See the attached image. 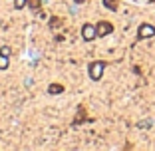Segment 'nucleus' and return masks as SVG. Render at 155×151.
Wrapping results in <instances>:
<instances>
[{
    "mask_svg": "<svg viewBox=\"0 0 155 151\" xmlns=\"http://www.w3.org/2000/svg\"><path fill=\"white\" fill-rule=\"evenodd\" d=\"M104 70H105V62L104 60H96V62H91L90 68H87V74H90V78L94 82H100L101 76H104Z\"/></svg>",
    "mask_w": 155,
    "mask_h": 151,
    "instance_id": "obj_1",
    "label": "nucleus"
},
{
    "mask_svg": "<svg viewBox=\"0 0 155 151\" xmlns=\"http://www.w3.org/2000/svg\"><path fill=\"white\" fill-rule=\"evenodd\" d=\"M153 36H155V26H151L147 22L139 24V28H137V40H147V38H153Z\"/></svg>",
    "mask_w": 155,
    "mask_h": 151,
    "instance_id": "obj_2",
    "label": "nucleus"
},
{
    "mask_svg": "<svg viewBox=\"0 0 155 151\" xmlns=\"http://www.w3.org/2000/svg\"><path fill=\"white\" fill-rule=\"evenodd\" d=\"M82 38L86 42L96 40V38H97V28H96V24H90V22L84 24V26H82Z\"/></svg>",
    "mask_w": 155,
    "mask_h": 151,
    "instance_id": "obj_3",
    "label": "nucleus"
},
{
    "mask_svg": "<svg viewBox=\"0 0 155 151\" xmlns=\"http://www.w3.org/2000/svg\"><path fill=\"white\" fill-rule=\"evenodd\" d=\"M96 28H97V36H100V38L110 36V34L114 32V24L107 22V20H100V22L96 24Z\"/></svg>",
    "mask_w": 155,
    "mask_h": 151,
    "instance_id": "obj_4",
    "label": "nucleus"
},
{
    "mask_svg": "<svg viewBox=\"0 0 155 151\" xmlns=\"http://www.w3.org/2000/svg\"><path fill=\"white\" fill-rule=\"evenodd\" d=\"M84 121H87V113H86V107H84V105H78V111H76V117H74L72 125H82Z\"/></svg>",
    "mask_w": 155,
    "mask_h": 151,
    "instance_id": "obj_5",
    "label": "nucleus"
},
{
    "mask_svg": "<svg viewBox=\"0 0 155 151\" xmlns=\"http://www.w3.org/2000/svg\"><path fill=\"white\" fill-rule=\"evenodd\" d=\"M48 94H52V96L64 94V86H62V84H50V86H48Z\"/></svg>",
    "mask_w": 155,
    "mask_h": 151,
    "instance_id": "obj_6",
    "label": "nucleus"
},
{
    "mask_svg": "<svg viewBox=\"0 0 155 151\" xmlns=\"http://www.w3.org/2000/svg\"><path fill=\"white\" fill-rule=\"evenodd\" d=\"M28 8L32 12H42V0H28Z\"/></svg>",
    "mask_w": 155,
    "mask_h": 151,
    "instance_id": "obj_7",
    "label": "nucleus"
},
{
    "mask_svg": "<svg viewBox=\"0 0 155 151\" xmlns=\"http://www.w3.org/2000/svg\"><path fill=\"white\" fill-rule=\"evenodd\" d=\"M104 6L107 10H111V12H115V10L119 8V2L117 0H104Z\"/></svg>",
    "mask_w": 155,
    "mask_h": 151,
    "instance_id": "obj_8",
    "label": "nucleus"
},
{
    "mask_svg": "<svg viewBox=\"0 0 155 151\" xmlns=\"http://www.w3.org/2000/svg\"><path fill=\"white\" fill-rule=\"evenodd\" d=\"M8 66H10V56L0 52V70H8Z\"/></svg>",
    "mask_w": 155,
    "mask_h": 151,
    "instance_id": "obj_9",
    "label": "nucleus"
},
{
    "mask_svg": "<svg viewBox=\"0 0 155 151\" xmlns=\"http://www.w3.org/2000/svg\"><path fill=\"white\" fill-rule=\"evenodd\" d=\"M60 24H62V20H60V18H56V16H52V18H50V22H48V26H50L52 30H56V28H60Z\"/></svg>",
    "mask_w": 155,
    "mask_h": 151,
    "instance_id": "obj_10",
    "label": "nucleus"
},
{
    "mask_svg": "<svg viewBox=\"0 0 155 151\" xmlns=\"http://www.w3.org/2000/svg\"><path fill=\"white\" fill-rule=\"evenodd\" d=\"M28 6V0H14V8L16 10H22Z\"/></svg>",
    "mask_w": 155,
    "mask_h": 151,
    "instance_id": "obj_11",
    "label": "nucleus"
},
{
    "mask_svg": "<svg viewBox=\"0 0 155 151\" xmlns=\"http://www.w3.org/2000/svg\"><path fill=\"white\" fill-rule=\"evenodd\" d=\"M149 125H151V121H149V119H147V121H139V123H137V127L145 129V127H149Z\"/></svg>",
    "mask_w": 155,
    "mask_h": 151,
    "instance_id": "obj_12",
    "label": "nucleus"
},
{
    "mask_svg": "<svg viewBox=\"0 0 155 151\" xmlns=\"http://www.w3.org/2000/svg\"><path fill=\"white\" fill-rule=\"evenodd\" d=\"M0 52H2V54H6V56H10V54H12V50H10L8 46H4V48H0Z\"/></svg>",
    "mask_w": 155,
    "mask_h": 151,
    "instance_id": "obj_13",
    "label": "nucleus"
},
{
    "mask_svg": "<svg viewBox=\"0 0 155 151\" xmlns=\"http://www.w3.org/2000/svg\"><path fill=\"white\" fill-rule=\"evenodd\" d=\"M74 2H76V4H84V2H86V0H74Z\"/></svg>",
    "mask_w": 155,
    "mask_h": 151,
    "instance_id": "obj_14",
    "label": "nucleus"
}]
</instances>
